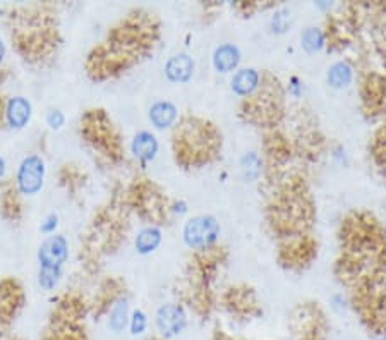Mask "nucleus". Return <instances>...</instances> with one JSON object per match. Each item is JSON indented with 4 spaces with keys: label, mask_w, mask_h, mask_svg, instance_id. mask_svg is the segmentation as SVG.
<instances>
[{
    "label": "nucleus",
    "mask_w": 386,
    "mask_h": 340,
    "mask_svg": "<svg viewBox=\"0 0 386 340\" xmlns=\"http://www.w3.org/2000/svg\"><path fill=\"white\" fill-rule=\"evenodd\" d=\"M153 18L148 14H132L109 33V38L93 48L86 60V70L95 81L109 80L131 68L141 59L156 38Z\"/></svg>",
    "instance_id": "1"
},
{
    "label": "nucleus",
    "mask_w": 386,
    "mask_h": 340,
    "mask_svg": "<svg viewBox=\"0 0 386 340\" xmlns=\"http://www.w3.org/2000/svg\"><path fill=\"white\" fill-rule=\"evenodd\" d=\"M220 136L217 129L206 120L184 117L173 132V153L177 161L186 167L201 165L217 155Z\"/></svg>",
    "instance_id": "2"
},
{
    "label": "nucleus",
    "mask_w": 386,
    "mask_h": 340,
    "mask_svg": "<svg viewBox=\"0 0 386 340\" xmlns=\"http://www.w3.org/2000/svg\"><path fill=\"white\" fill-rule=\"evenodd\" d=\"M81 136L88 144H91L95 152L107 156L112 161L122 159V141L119 132L115 131L114 124L105 114V110H88L81 117L80 122Z\"/></svg>",
    "instance_id": "3"
},
{
    "label": "nucleus",
    "mask_w": 386,
    "mask_h": 340,
    "mask_svg": "<svg viewBox=\"0 0 386 340\" xmlns=\"http://www.w3.org/2000/svg\"><path fill=\"white\" fill-rule=\"evenodd\" d=\"M129 203L151 225L159 227L167 221V213L170 211L167 198L151 182H136L129 191Z\"/></svg>",
    "instance_id": "4"
},
{
    "label": "nucleus",
    "mask_w": 386,
    "mask_h": 340,
    "mask_svg": "<svg viewBox=\"0 0 386 340\" xmlns=\"http://www.w3.org/2000/svg\"><path fill=\"white\" fill-rule=\"evenodd\" d=\"M45 174H47V165L45 160L36 153L24 156L19 161L18 169L14 174V186L19 191L21 196H36L45 184Z\"/></svg>",
    "instance_id": "5"
},
{
    "label": "nucleus",
    "mask_w": 386,
    "mask_h": 340,
    "mask_svg": "<svg viewBox=\"0 0 386 340\" xmlns=\"http://www.w3.org/2000/svg\"><path fill=\"white\" fill-rule=\"evenodd\" d=\"M220 225L213 217H194L186 222L184 240L191 250H208L218 239Z\"/></svg>",
    "instance_id": "6"
},
{
    "label": "nucleus",
    "mask_w": 386,
    "mask_h": 340,
    "mask_svg": "<svg viewBox=\"0 0 386 340\" xmlns=\"http://www.w3.org/2000/svg\"><path fill=\"white\" fill-rule=\"evenodd\" d=\"M155 325L161 339H173L184 331L186 325H188V314L182 306L170 302V304L160 306L156 311Z\"/></svg>",
    "instance_id": "7"
},
{
    "label": "nucleus",
    "mask_w": 386,
    "mask_h": 340,
    "mask_svg": "<svg viewBox=\"0 0 386 340\" xmlns=\"http://www.w3.org/2000/svg\"><path fill=\"white\" fill-rule=\"evenodd\" d=\"M69 260V243L64 235L53 234L48 235L40 244L38 250V267L62 270Z\"/></svg>",
    "instance_id": "8"
},
{
    "label": "nucleus",
    "mask_w": 386,
    "mask_h": 340,
    "mask_svg": "<svg viewBox=\"0 0 386 340\" xmlns=\"http://www.w3.org/2000/svg\"><path fill=\"white\" fill-rule=\"evenodd\" d=\"M314 255V243L304 234L289 235L282 244V261L289 267H304Z\"/></svg>",
    "instance_id": "9"
},
{
    "label": "nucleus",
    "mask_w": 386,
    "mask_h": 340,
    "mask_svg": "<svg viewBox=\"0 0 386 340\" xmlns=\"http://www.w3.org/2000/svg\"><path fill=\"white\" fill-rule=\"evenodd\" d=\"M33 117V105L26 97H11L4 103V124L11 129L21 131L30 126Z\"/></svg>",
    "instance_id": "10"
},
{
    "label": "nucleus",
    "mask_w": 386,
    "mask_h": 340,
    "mask_svg": "<svg viewBox=\"0 0 386 340\" xmlns=\"http://www.w3.org/2000/svg\"><path fill=\"white\" fill-rule=\"evenodd\" d=\"M19 191L16 189L14 181H2L0 188V213L7 221H19L23 215V201Z\"/></svg>",
    "instance_id": "11"
},
{
    "label": "nucleus",
    "mask_w": 386,
    "mask_h": 340,
    "mask_svg": "<svg viewBox=\"0 0 386 340\" xmlns=\"http://www.w3.org/2000/svg\"><path fill=\"white\" fill-rule=\"evenodd\" d=\"M194 74V60L188 53H176L165 64V76L172 83H188Z\"/></svg>",
    "instance_id": "12"
},
{
    "label": "nucleus",
    "mask_w": 386,
    "mask_h": 340,
    "mask_svg": "<svg viewBox=\"0 0 386 340\" xmlns=\"http://www.w3.org/2000/svg\"><path fill=\"white\" fill-rule=\"evenodd\" d=\"M159 148H160L159 139H156V136L149 131L138 132V134L132 138L131 143L132 155H134L141 164H148V161L155 160Z\"/></svg>",
    "instance_id": "13"
},
{
    "label": "nucleus",
    "mask_w": 386,
    "mask_h": 340,
    "mask_svg": "<svg viewBox=\"0 0 386 340\" xmlns=\"http://www.w3.org/2000/svg\"><path fill=\"white\" fill-rule=\"evenodd\" d=\"M148 117L149 122H151L156 129H168V127H172L173 124L177 122L178 110L173 103H170L167 100H160L149 107Z\"/></svg>",
    "instance_id": "14"
},
{
    "label": "nucleus",
    "mask_w": 386,
    "mask_h": 340,
    "mask_svg": "<svg viewBox=\"0 0 386 340\" xmlns=\"http://www.w3.org/2000/svg\"><path fill=\"white\" fill-rule=\"evenodd\" d=\"M232 91L239 97H251L254 91L259 90L261 76L256 69H240L232 78Z\"/></svg>",
    "instance_id": "15"
},
{
    "label": "nucleus",
    "mask_w": 386,
    "mask_h": 340,
    "mask_svg": "<svg viewBox=\"0 0 386 340\" xmlns=\"http://www.w3.org/2000/svg\"><path fill=\"white\" fill-rule=\"evenodd\" d=\"M109 318V329L114 331V334H120V331L126 330L129 326V318H131V309H129V301L124 296H120L114 304L110 306V309L107 311Z\"/></svg>",
    "instance_id": "16"
},
{
    "label": "nucleus",
    "mask_w": 386,
    "mask_h": 340,
    "mask_svg": "<svg viewBox=\"0 0 386 340\" xmlns=\"http://www.w3.org/2000/svg\"><path fill=\"white\" fill-rule=\"evenodd\" d=\"M240 62L239 48L234 45H222L213 53V65L218 73H232Z\"/></svg>",
    "instance_id": "17"
},
{
    "label": "nucleus",
    "mask_w": 386,
    "mask_h": 340,
    "mask_svg": "<svg viewBox=\"0 0 386 340\" xmlns=\"http://www.w3.org/2000/svg\"><path fill=\"white\" fill-rule=\"evenodd\" d=\"M161 244V230L156 225H148L138 232L134 239L136 251L139 255H149V253L156 251Z\"/></svg>",
    "instance_id": "18"
},
{
    "label": "nucleus",
    "mask_w": 386,
    "mask_h": 340,
    "mask_svg": "<svg viewBox=\"0 0 386 340\" xmlns=\"http://www.w3.org/2000/svg\"><path fill=\"white\" fill-rule=\"evenodd\" d=\"M354 80V68L347 60H340L328 69V85L331 88H347Z\"/></svg>",
    "instance_id": "19"
},
{
    "label": "nucleus",
    "mask_w": 386,
    "mask_h": 340,
    "mask_svg": "<svg viewBox=\"0 0 386 340\" xmlns=\"http://www.w3.org/2000/svg\"><path fill=\"white\" fill-rule=\"evenodd\" d=\"M227 304H230L234 309L247 313V311H251L256 306V299L251 290L232 289L230 292L227 294Z\"/></svg>",
    "instance_id": "20"
},
{
    "label": "nucleus",
    "mask_w": 386,
    "mask_h": 340,
    "mask_svg": "<svg viewBox=\"0 0 386 340\" xmlns=\"http://www.w3.org/2000/svg\"><path fill=\"white\" fill-rule=\"evenodd\" d=\"M301 43L307 52H311V53L319 52L326 43L325 33H323L321 30H318V28H307V30L302 33Z\"/></svg>",
    "instance_id": "21"
},
{
    "label": "nucleus",
    "mask_w": 386,
    "mask_h": 340,
    "mask_svg": "<svg viewBox=\"0 0 386 340\" xmlns=\"http://www.w3.org/2000/svg\"><path fill=\"white\" fill-rule=\"evenodd\" d=\"M242 172L244 177L249 181L257 179V176L261 174V159L256 153H247L242 159Z\"/></svg>",
    "instance_id": "22"
},
{
    "label": "nucleus",
    "mask_w": 386,
    "mask_h": 340,
    "mask_svg": "<svg viewBox=\"0 0 386 340\" xmlns=\"http://www.w3.org/2000/svg\"><path fill=\"white\" fill-rule=\"evenodd\" d=\"M62 277V270H53V268H40L38 270V284L41 289L53 290L57 287Z\"/></svg>",
    "instance_id": "23"
},
{
    "label": "nucleus",
    "mask_w": 386,
    "mask_h": 340,
    "mask_svg": "<svg viewBox=\"0 0 386 340\" xmlns=\"http://www.w3.org/2000/svg\"><path fill=\"white\" fill-rule=\"evenodd\" d=\"M148 329V317L144 314V311L136 309L131 313V318H129V330L134 337H139L143 335Z\"/></svg>",
    "instance_id": "24"
},
{
    "label": "nucleus",
    "mask_w": 386,
    "mask_h": 340,
    "mask_svg": "<svg viewBox=\"0 0 386 340\" xmlns=\"http://www.w3.org/2000/svg\"><path fill=\"white\" fill-rule=\"evenodd\" d=\"M289 24H290V12L287 9H280L273 14V18H272L273 31H277V33L287 31Z\"/></svg>",
    "instance_id": "25"
},
{
    "label": "nucleus",
    "mask_w": 386,
    "mask_h": 340,
    "mask_svg": "<svg viewBox=\"0 0 386 340\" xmlns=\"http://www.w3.org/2000/svg\"><path fill=\"white\" fill-rule=\"evenodd\" d=\"M45 122H47L48 127H52V129H55V131L62 129L65 124L64 112L59 110V109H50L47 112V115H45Z\"/></svg>",
    "instance_id": "26"
},
{
    "label": "nucleus",
    "mask_w": 386,
    "mask_h": 340,
    "mask_svg": "<svg viewBox=\"0 0 386 340\" xmlns=\"http://www.w3.org/2000/svg\"><path fill=\"white\" fill-rule=\"evenodd\" d=\"M57 227H59V215L57 213H50L47 217L43 218V222H41L40 225V232H43L45 235H53L55 234Z\"/></svg>",
    "instance_id": "27"
},
{
    "label": "nucleus",
    "mask_w": 386,
    "mask_h": 340,
    "mask_svg": "<svg viewBox=\"0 0 386 340\" xmlns=\"http://www.w3.org/2000/svg\"><path fill=\"white\" fill-rule=\"evenodd\" d=\"M6 170H7V164H6V160H4V156L0 155V181H4V176H6Z\"/></svg>",
    "instance_id": "28"
},
{
    "label": "nucleus",
    "mask_w": 386,
    "mask_h": 340,
    "mask_svg": "<svg viewBox=\"0 0 386 340\" xmlns=\"http://www.w3.org/2000/svg\"><path fill=\"white\" fill-rule=\"evenodd\" d=\"M380 340H386V335H383V337H381Z\"/></svg>",
    "instance_id": "29"
}]
</instances>
